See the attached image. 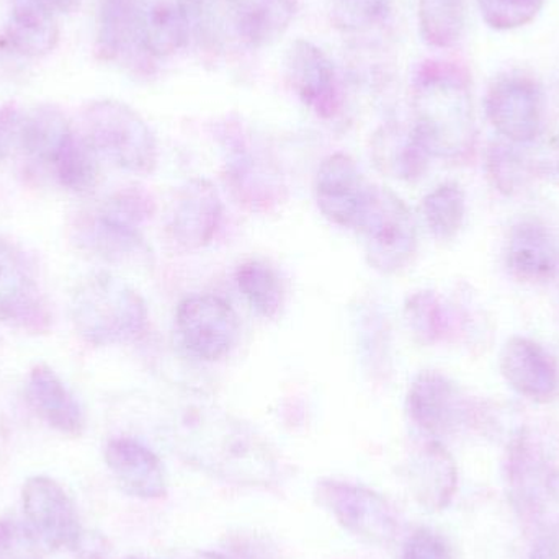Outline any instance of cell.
I'll list each match as a JSON object with an SVG mask.
<instances>
[{
  "mask_svg": "<svg viewBox=\"0 0 559 559\" xmlns=\"http://www.w3.org/2000/svg\"><path fill=\"white\" fill-rule=\"evenodd\" d=\"M174 440L190 465L236 485H269L278 460L271 447L241 420L209 407L187 409Z\"/></svg>",
  "mask_w": 559,
  "mask_h": 559,
  "instance_id": "1",
  "label": "cell"
},
{
  "mask_svg": "<svg viewBox=\"0 0 559 559\" xmlns=\"http://www.w3.org/2000/svg\"><path fill=\"white\" fill-rule=\"evenodd\" d=\"M486 174L498 192L511 197L527 189L535 166L511 144L492 143L486 153Z\"/></svg>",
  "mask_w": 559,
  "mask_h": 559,
  "instance_id": "32",
  "label": "cell"
},
{
  "mask_svg": "<svg viewBox=\"0 0 559 559\" xmlns=\"http://www.w3.org/2000/svg\"><path fill=\"white\" fill-rule=\"evenodd\" d=\"M368 186L357 163L348 154L325 157L316 174V203L328 222L357 231L367 209Z\"/></svg>",
  "mask_w": 559,
  "mask_h": 559,
  "instance_id": "14",
  "label": "cell"
},
{
  "mask_svg": "<svg viewBox=\"0 0 559 559\" xmlns=\"http://www.w3.org/2000/svg\"><path fill=\"white\" fill-rule=\"evenodd\" d=\"M509 499L521 521L544 532L545 518L559 499V473L528 432L512 439L506 459Z\"/></svg>",
  "mask_w": 559,
  "mask_h": 559,
  "instance_id": "7",
  "label": "cell"
},
{
  "mask_svg": "<svg viewBox=\"0 0 559 559\" xmlns=\"http://www.w3.org/2000/svg\"><path fill=\"white\" fill-rule=\"evenodd\" d=\"M499 368L506 383L535 403H551L559 394L557 361L538 342L527 337L509 338L502 347Z\"/></svg>",
  "mask_w": 559,
  "mask_h": 559,
  "instance_id": "18",
  "label": "cell"
},
{
  "mask_svg": "<svg viewBox=\"0 0 559 559\" xmlns=\"http://www.w3.org/2000/svg\"><path fill=\"white\" fill-rule=\"evenodd\" d=\"M71 133V124L61 110L51 105H41L16 121L15 140L26 156L49 167Z\"/></svg>",
  "mask_w": 559,
  "mask_h": 559,
  "instance_id": "27",
  "label": "cell"
},
{
  "mask_svg": "<svg viewBox=\"0 0 559 559\" xmlns=\"http://www.w3.org/2000/svg\"><path fill=\"white\" fill-rule=\"evenodd\" d=\"M411 331L423 344L443 341L452 331V316L439 296L432 292H420L406 306Z\"/></svg>",
  "mask_w": 559,
  "mask_h": 559,
  "instance_id": "33",
  "label": "cell"
},
{
  "mask_svg": "<svg viewBox=\"0 0 559 559\" xmlns=\"http://www.w3.org/2000/svg\"><path fill=\"white\" fill-rule=\"evenodd\" d=\"M465 192L455 182L436 187L423 200V215L427 228L439 241H452L456 238L465 222Z\"/></svg>",
  "mask_w": 559,
  "mask_h": 559,
  "instance_id": "31",
  "label": "cell"
},
{
  "mask_svg": "<svg viewBox=\"0 0 559 559\" xmlns=\"http://www.w3.org/2000/svg\"><path fill=\"white\" fill-rule=\"evenodd\" d=\"M403 559H452V550L442 535L432 528H417L404 544Z\"/></svg>",
  "mask_w": 559,
  "mask_h": 559,
  "instance_id": "37",
  "label": "cell"
},
{
  "mask_svg": "<svg viewBox=\"0 0 559 559\" xmlns=\"http://www.w3.org/2000/svg\"><path fill=\"white\" fill-rule=\"evenodd\" d=\"M478 5L489 28L509 32L534 22L544 10L545 0H478Z\"/></svg>",
  "mask_w": 559,
  "mask_h": 559,
  "instance_id": "35",
  "label": "cell"
},
{
  "mask_svg": "<svg viewBox=\"0 0 559 559\" xmlns=\"http://www.w3.org/2000/svg\"><path fill=\"white\" fill-rule=\"evenodd\" d=\"M82 136L118 169L147 176L157 166V141L150 124L123 102L95 100L82 114Z\"/></svg>",
  "mask_w": 559,
  "mask_h": 559,
  "instance_id": "5",
  "label": "cell"
},
{
  "mask_svg": "<svg viewBox=\"0 0 559 559\" xmlns=\"http://www.w3.org/2000/svg\"><path fill=\"white\" fill-rule=\"evenodd\" d=\"M49 169L69 192L87 193L98 179V156L82 134L72 131L52 157Z\"/></svg>",
  "mask_w": 559,
  "mask_h": 559,
  "instance_id": "29",
  "label": "cell"
},
{
  "mask_svg": "<svg viewBox=\"0 0 559 559\" xmlns=\"http://www.w3.org/2000/svg\"><path fill=\"white\" fill-rule=\"evenodd\" d=\"M296 0H225L226 23L239 43L264 48L278 39L296 16Z\"/></svg>",
  "mask_w": 559,
  "mask_h": 559,
  "instance_id": "21",
  "label": "cell"
},
{
  "mask_svg": "<svg viewBox=\"0 0 559 559\" xmlns=\"http://www.w3.org/2000/svg\"><path fill=\"white\" fill-rule=\"evenodd\" d=\"M110 547L105 537L98 534H84L81 544L74 550V559H108Z\"/></svg>",
  "mask_w": 559,
  "mask_h": 559,
  "instance_id": "38",
  "label": "cell"
},
{
  "mask_svg": "<svg viewBox=\"0 0 559 559\" xmlns=\"http://www.w3.org/2000/svg\"><path fill=\"white\" fill-rule=\"evenodd\" d=\"M373 154L377 166L383 173L393 174L407 182L419 180L432 159L416 140L413 130L403 131L391 124L374 134Z\"/></svg>",
  "mask_w": 559,
  "mask_h": 559,
  "instance_id": "26",
  "label": "cell"
},
{
  "mask_svg": "<svg viewBox=\"0 0 559 559\" xmlns=\"http://www.w3.org/2000/svg\"><path fill=\"white\" fill-rule=\"evenodd\" d=\"M28 525L15 519L0 521V559H41V550Z\"/></svg>",
  "mask_w": 559,
  "mask_h": 559,
  "instance_id": "36",
  "label": "cell"
},
{
  "mask_svg": "<svg viewBox=\"0 0 559 559\" xmlns=\"http://www.w3.org/2000/svg\"><path fill=\"white\" fill-rule=\"evenodd\" d=\"M236 283L252 311L265 319L277 318L285 301L282 278L267 262L251 259L236 271Z\"/></svg>",
  "mask_w": 559,
  "mask_h": 559,
  "instance_id": "30",
  "label": "cell"
},
{
  "mask_svg": "<svg viewBox=\"0 0 559 559\" xmlns=\"http://www.w3.org/2000/svg\"><path fill=\"white\" fill-rule=\"evenodd\" d=\"M190 559H226L218 554H212V551H205V554L195 555V557Z\"/></svg>",
  "mask_w": 559,
  "mask_h": 559,
  "instance_id": "42",
  "label": "cell"
},
{
  "mask_svg": "<svg viewBox=\"0 0 559 559\" xmlns=\"http://www.w3.org/2000/svg\"><path fill=\"white\" fill-rule=\"evenodd\" d=\"M153 213V202L141 190L127 189L97 209L79 213L72 225L75 245L115 264L143 262L150 255L140 226Z\"/></svg>",
  "mask_w": 559,
  "mask_h": 559,
  "instance_id": "4",
  "label": "cell"
},
{
  "mask_svg": "<svg viewBox=\"0 0 559 559\" xmlns=\"http://www.w3.org/2000/svg\"><path fill=\"white\" fill-rule=\"evenodd\" d=\"M189 12L190 39L209 49H218L228 29L225 0H186Z\"/></svg>",
  "mask_w": 559,
  "mask_h": 559,
  "instance_id": "34",
  "label": "cell"
},
{
  "mask_svg": "<svg viewBox=\"0 0 559 559\" xmlns=\"http://www.w3.org/2000/svg\"><path fill=\"white\" fill-rule=\"evenodd\" d=\"M0 322L29 332L46 334L52 325L51 309L29 274L22 252L0 238Z\"/></svg>",
  "mask_w": 559,
  "mask_h": 559,
  "instance_id": "12",
  "label": "cell"
},
{
  "mask_svg": "<svg viewBox=\"0 0 559 559\" xmlns=\"http://www.w3.org/2000/svg\"><path fill=\"white\" fill-rule=\"evenodd\" d=\"M176 329L187 352L205 361L229 355L239 337L235 309L215 295H193L180 301Z\"/></svg>",
  "mask_w": 559,
  "mask_h": 559,
  "instance_id": "9",
  "label": "cell"
},
{
  "mask_svg": "<svg viewBox=\"0 0 559 559\" xmlns=\"http://www.w3.org/2000/svg\"><path fill=\"white\" fill-rule=\"evenodd\" d=\"M357 233L371 269L383 275L404 271L417 252L416 219L393 190L371 186Z\"/></svg>",
  "mask_w": 559,
  "mask_h": 559,
  "instance_id": "6",
  "label": "cell"
},
{
  "mask_svg": "<svg viewBox=\"0 0 559 559\" xmlns=\"http://www.w3.org/2000/svg\"><path fill=\"white\" fill-rule=\"evenodd\" d=\"M335 2H341V0H335Z\"/></svg>",
  "mask_w": 559,
  "mask_h": 559,
  "instance_id": "44",
  "label": "cell"
},
{
  "mask_svg": "<svg viewBox=\"0 0 559 559\" xmlns=\"http://www.w3.org/2000/svg\"><path fill=\"white\" fill-rule=\"evenodd\" d=\"M23 514L28 527L49 550L74 551L84 537L78 509L59 483L48 476L26 479L22 489Z\"/></svg>",
  "mask_w": 559,
  "mask_h": 559,
  "instance_id": "11",
  "label": "cell"
},
{
  "mask_svg": "<svg viewBox=\"0 0 559 559\" xmlns=\"http://www.w3.org/2000/svg\"><path fill=\"white\" fill-rule=\"evenodd\" d=\"M411 107V130L430 157L462 160L473 153L476 120L465 69L453 62H423L414 78Z\"/></svg>",
  "mask_w": 559,
  "mask_h": 559,
  "instance_id": "2",
  "label": "cell"
},
{
  "mask_svg": "<svg viewBox=\"0 0 559 559\" xmlns=\"http://www.w3.org/2000/svg\"><path fill=\"white\" fill-rule=\"evenodd\" d=\"M414 498L427 511L449 508L459 486L455 460L442 443L432 440L420 447L409 466Z\"/></svg>",
  "mask_w": 559,
  "mask_h": 559,
  "instance_id": "24",
  "label": "cell"
},
{
  "mask_svg": "<svg viewBox=\"0 0 559 559\" xmlns=\"http://www.w3.org/2000/svg\"><path fill=\"white\" fill-rule=\"evenodd\" d=\"M504 262L509 275L518 282L544 285L559 271L558 238L540 219H522L509 231Z\"/></svg>",
  "mask_w": 559,
  "mask_h": 559,
  "instance_id": "17",
  "label": "cell"
},
{
  "mask_svg": "<svg viewBox=\"0 0 559 559\" xmlns=\"http://www.w3.org/2000/svg\"><path fill=\"white\" fill-rule=\"evenodd\" d=\"M105 462L124 492L140 499L167 495L166 473L159 456L143 443L128 437L110 440Z\"/></svg>",
  "mask_w": 559,
  "mask_h": 559,
  "instance_id": "20",
  "label": "cell"
},
{
  "mask_svg": "<svg viewBox=\"0 0 559 559\" xmlns=\"http://www.w3.org/2000/svg\"><path fill=\"white\" fill-rule=\"evenodd\" d=\"M413 423L433 437L455 432L468 420V401L445 374L426 370L411 383L406 400Z\"/></svg>",
  "mask_w": 559,
  "mask_h": 559,
  "instance_id": "16",
  "label": "cell"
},
{
  "mask_svg": "<svg viewBox=\"0 0 559 559\" xmlns=\"http://www.w3.org/2000/svg\"><path fill=\"white\" fill-rule=\"evenodd\" d=\"M16 121H19L16 118L9 117V115L0 117V160L9 153L10 143L15 138Z\"/></svg>",
  "mask_w": 559,
  "mask_h": 559,
  "instance_id": "40",
  "label": "cell"
},
{
  "mask_svg": "<svg viewBox=\"0 0 559 559\" xmlns=\"http://www.w3.org/2000/svg\"><path fill=\"white\" fill-rule=\"evenodd\" d=\"M3 39L19 55L41 58L58 46V20L55 13L32 0H13Z\"/></svg>",
  "mask_w": 559,
  "mask_h": 559,
  "instance_id": "25",
  "label": "cell"
},
{
  "mask_svg": "<svg viewBox=\"0 0 559 559\" xmlns=\"http://www.w3.org/2000/svg\"><path fill=\"white\" fill-rule=\"evenodd\" d=\"M528 559H559V534H538Z\"/></svg>",
  "mask_w": 559,
  "mask_h": 559,
  "instance_id": "39",
  "label": "cell"
},
{
  "mask_svg": "<svg viewBox=\"0 0 559 559\" xmlns=\"http://www.w3.org/2000/svg\"><path fill=\"white\" fill-rule=\"evenodd\" d=\"M486 117L496 131L511 143H531L544 127V94L531 75H501L486 95Z\"/></svg>",
  "mask_w": 559,
  "mask_h": 559,
  "instance_id": "10",
  "label": "cell"
},
{
  "mask_svg": "<svg viewBox=\"0 0 559 559\" xmlns=\"http://www.w3.org/2000/svg\"><path fill=\"white\" fill-rule=\"evenodd\" d=\"M417 22L427 46L453 48L465 33L466 0H419Z\"/></svg>",
  "mask_w": 559,
  "mask_h": 559,
  "instance_id": "28",
  "label": "cell"
},
{
  "mask_svg": "<svg viewBox=\"0 0 559 559\" xmlns=\"http://www.w3.org/2000/svg\"><path fill=\"white\" fill-rule=\"evenodd\" d=\"M289 87L316 117L332 120L342 110V88L337 68L318 45L296 39L285 58Z\"/></svg>",
  "mask_w": 559,
  "mask_h": 559,
  "instance_id": "13",
  "label": "cell"
},
{
  "mask_svg": "<svg viewBox=\"0 0 559 559\" xmlns=\"http://www.w3.org/2000/svg\"><path fill=\"white\" fill-rule=\"evenodd\" d=\"M25 393L32 409L49 427L71 437L84 432L85 417L81 404L51 368L36 365L29 371Z\"/></svg>",
  "mask_w": 559,
  "mask_h": 559,
  "instance_id": "23",
  "label": "cell"
},
{
  "mask_svg": "<svg viewBox=\"0 0 559 559\" xmlns=\"http://www.w3.org/2000/svg\"><path fill=\"white\" fill-rule=\"evenodd\" d=\"M127 559H146V558L131 557V558H127Z\"/></svg>",
  "mask_w": 559,
  "mask_h": 559,
  "instance_id": "43",
  "label": "cell"
},
{
  "mask_svg": "<svg viewBox=\"0 0 559 559\" xmlns=\"http://www.w3.org/2000/svg\"><path fill=\"white\" fill-rule=\"evenodd\" d=\"M95 51L102 61L136 71L153 61L141 43L134 0H100Z\"/></svg>",
  "mask_w": 559,
  "mask_h": 559,
  "instance_id": "19",
  "label": "cell"
},
{
  "mask_svg": "<svg viewBox=\"0 0 559 559\" xmlns=\"http://www.w3.org/2000/svg\"><path fill=\"white\" fill-rule=\"evenodd\" d=\"M32 2L38 3L43 9L48 12L59 15V13H71L72 10L78 9L79 0H32Z\"/></svg>",
  "mask_w": 559,
  "mask_h": 559,
  "instance_id": "41",
  "label": "cell"
},
{
  "mask_svg": "<svg viewBox=\"0 0 559 559\" xmlns=\"http://www.w3.org/2000/svg\"><path fill=\"white\" fill-rule=\"evenodd\" d=\"M141 43L151 59L170 58L190 43L186 0H134Z\"/></svg>",
  "mask_w": 559,
  "mask_h": 559,
  "instance_id": "22",
  "label": "cell"
},
{
  "mask_svg": "<svg viewBox=\"0 0 559 559\" xmlns=\"http://www.w3.org/2000/svg\"><path fill=\"white\" fill-rule=\"evenodd\" d=\"M222 218L223 203L215 187L205 179L190 180L170 206L167 239L177 251H200L213 241Z\"/></svg>",
  "mask_w": 559,
  "mask_h": 559,
  "instance_id": "15",
  "label": "cell"
},
{
  "mask_svg": "<svg viewBox=\"0 0 559 559\" xmlns=\"http://www.w3.org/2000/svg\"><path fill=\"white\" fill-rule=\"evenodd\" d=\"M316 499L335 521L367 544L388 545L397 534V519L390 502L364 486L322 479Z\"/></svg>",
  "mask_w": 559,
  "mask_h": 559,
  "instance_id": "8",
  "label": "cell"
},
{
  "mask_svg": "<svg viewBox=\"0 0 559 559\" xmlns=\"http://www.w3.org/2000/svg\"><path fill=\"white\" fill-rule=\"evenodd\" d=\"M71 321L87 344L110 347L143 338L150 325V312L133 286L100 272L82 280L72 293Z\"/></svg>",
  "mask_w": 559,
  "mask_h": 559,
  "instance_id": "3",
  "label": "cell"
}]
</instances>
